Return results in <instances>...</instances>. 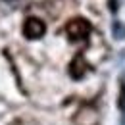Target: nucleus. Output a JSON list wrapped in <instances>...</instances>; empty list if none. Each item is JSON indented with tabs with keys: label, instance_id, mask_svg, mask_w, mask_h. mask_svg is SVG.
<instances>
[{
	"label": "nucleus",
	"instance_id": "1",
	"mask_svg": "<svg viewBox=\"0 0 125 125\" xmlns=\"http://www.w3.org/2000/svg\"><path fill=\"white\" fill-rule=\"evenodd\" d=\"M91 31H93L91 23L87 19H83V17H73L65 25V33H67L69 41H85L91 35Z\"/></svg>",
	"mask_w": 125,
	"mask_h": 125
},
{
	"label": "nucleus",
	"instance_id": "2",
	"mask_svg": "<svg viewBox=\"0 0 125 125\" xmlns=\"http://www.w3.org/2000/svg\"><path fill=\"white\" fill-rule=\"evenodd\" d=\"M21 31H23V35H25V39L35 41V39L44 37L46 25H44V21L39 19V17H27V19L23 21V29H21Z\"/></svg>",
	"mask_w": 125,
	"mask_h": 125
},
{
	"label": "nucleus",
	"instance_id": "3",
	"mask_svg": "<svg viewBox=\"0 0 125 125\" xmlns=\"http://www.w3.org/2000/svg\"><path fill=\"white\" fill-rule=\"evenodd\" d=\"M85 73H87V62H85L83 54H77L69 63V75L73 79H83Z\"/></svg>",
	"mask_w": 125,
	"mask_h": 125
},
{
	"label": "nucleus",
	"instance_id": "4",
	"mask_svg": "<svg viewBox=\"0 0 125 125\" xmlns=\"http://www.w3.org/2000/svg\"><path fill=\"white\" fill-rule=\"evenodd\" d=\"M117 106L121 110V114L125 115V77L121 79V85H119V96H117Z\"/></svg>",
	"mask_w": 125,
	"mask_h": 125
},
{
	"label": "nucleus",
	"instance_id": "5",
	"mask_svg": "<svg viewBox=\"0 0 125 125\" xmlns=\"http://www.w3.org/2000/svg\"><path fill=\"white\" fill-rule=\"evenodd\" d=\"M112 31H114V37H115V39H123L125 37V25H121L119 21H115L114 27H112Z\"/></svg>",
	"mask_w": 125,
	"mask_h": 125
}]
</instances>
